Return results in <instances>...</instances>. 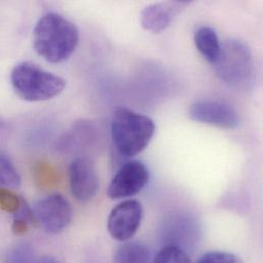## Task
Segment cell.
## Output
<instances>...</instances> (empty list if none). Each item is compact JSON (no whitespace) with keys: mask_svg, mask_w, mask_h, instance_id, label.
Wrapping results in <instances>:
<instances>
[{"mask_svg":"<svg viewBox=\"0 0 263 263\" xmlns=\"http://www.w3.org/2000/svg\"><path fill=\"white\" fill-rule=\"evenodd\" d=\"M149 248L142 242H124L114 255V263H152Z\"/></svg>","mask_w":263,"mask_h":263,"instance_id":"obj_12","label":"cell"},{"mask_svg":"<svg viewBox=\"0 0 263 263\" xmlns=\"http://www.w3.org/2000/svg\"><path fill=\"white\" fill-rule=\"evenodd\" d=\"M79 38L76 25L55 12L41 16L33 30L35 51L52 64L67 61L77 48Z\"/></svg>","mask_w":263,"mask_h":263,"instance_id":"obj_1","label":"cell"},{"mask_svg":"<svg viewBox=\"0 0 263 263\" xmlns=\"http://www.w3.org/2000/svg\"><path fill=\"white\" fill-rule=\"evenodd\" d=\"M148 180V169L141 161H128L113 176L108 187V196L112 200L130 198L140 193Z\"/></svg>","mask_w":263,"mask_h":263,"instance_id":"obj_6","label":"cell"},{"mask_svg":"<svg viewBox=\"0 0 263 263\" xmlns=\"http://www.w3.org/2000/svg\"><path fill=\"white\" fill-rule=\"evenodd\" d=\"M156 130L154 121L124 107L114 111L111 132L117 151L125 157L140 154L152 140Z\"/></svg>","mask_w":263,"mask_h":263,"instance_id":"obj_3","label":"cell"},{"mask_svg":"<svg viewBox=\"0 0 263 263\" xmlns=\"http://www.w3.org/2000/svg\"><path fill=\"white\" fill-rule=\"evenodd\" d=\"M37 263H61L59 259H57L55 257L51 256V255H45L41 258H39L37 260Z\"/></svg>","mask_w":263,"mask_h":263,"instance_id":"obj_20","label":"cell"},{"mask_svg":"<svg viewBox=\"0 0 263 263\" xmlns=\"http://www.w3.org/2000/svg\"><path fill=\"white\" fill-rule=\"evenodd\" d=\"M24 199L7 187L0 186V208L7 212L15 214L24 203Z\"/></svg>","mask_w":263,"mask_h":263,"instance_id":"obj_16","label":"cell"},{"mask_svg":"<svg viewBox=\"0 0 263 263\" xmlns=\"http://www.w3.org/2000/svg\"><path fill=\"white\" fill-rule=\"evenodd\" d=\"M3 263H37V260L30 245L18 244L7 250Z\"/></svg>","mask_w":263,"mask_h":263,"instance_id":"obj_15","label":"cell"},{"mask_svg":"<svg viewBox=\"0 0 263 263\" xmlns=\"http://www.w3.org/2000/svg\"><path fill=\"white\" fill-rule=\"evenodd\" d=\"M21 184V177L9 157L0 148V186L16 189Z\"/></svg>","mask_w":263,"mask_h":263,"instance_id":"obj_14","label":"cell"},{"mask_svg":"<svg viewBox=\"0 0 263 263\" xmlns=\"http://www.w3.org/2000/svg\"><path fill=\"white\" fill-rule=\"evenodd\" d=\"M196 263H244L236 254L226 251H210L203 254Z\"/></svg>","mask_w":263,"mask_h":263,"instance_id":"obj_17","label":"cell"},{"mask_svg":"<svg viewBox=\"0 0 263 263\" xmlns=\"http://www.w3.org/2000/svg\"><path fill=\"white\" fill-rule=\"evenodd\" d=\"M143 217L142 205L137 200H126L111 211L108 218V232L119 242H128L137 233Z\"/></svg>","mask_w":263,"mask_h":263,"instance_id":"obj_7","label":"cell"},{"mask_svg":"<svg viewBox=\"0 0 263 263\" xmlns=\"http://www.w3.org/2000/svg\"><path fill=\"white\" fill-rule=\"evenodd\" d=\"M11 86L18 98L26 102H44L60 96L66 81L31 62L15 65L10 73Z\"/></svg>","mask_w":263,"mask_h":263,"instance_id":"obj_2","label":"cell"},{"mask_svg":"<svg viewBox=\"0 0 263 263\" xmlns=\"http://www.w3.org/2000/svg\"><path fill=\"white\" fill-rule=\"evenodd\" d=\"M192 120L218 128L234 129L238 127L240 119L237 111L231 105L220 101H199L189 110Z\"/></svg>","mask_w":263,"mask_h":263,"instance_id":"obj_8","label":"cell"},{"mask_svg":"<svg viewBox=\"0 0 263 263\" xmlns=\"http://www.w3.org/2000/svg\"><path fill=\"white\" fill-rule=\"evenodd\" d=\"M29 223H31V222L24 218L14 217L12 226H11V231L15 236H23L28 232Z\"/></svg>","mask_w":263,"mask_h":263,"instance_id":"obj_19","label":"cell"},{"mask_svg":"<svg viewBox=\"0 0 263 263\" xmlns=\"http://www.w3.org/2000/svg\"><path fill=\"white\" fill-rule=\"evenodd\" d=\"M32 211L35 224L48 234L63 232L73 219L71 204L60 194H52L39 200Z\"/></svg>","mask_w":263,"mask_h":263,"instance_id":"obj_5","label":"cell"},{"mask_svg":"<svg viewBox=\"0 0 263 263\" xmlns=\"http://www.w3.org/2000/svg\"><path fill=\"white\" fill-rule=\"evenodd\" d=\"M152 263H192V260L179 244L169 243L156 254Z\"/></svg>","mask_w":263,"mask_h":263,"instance_id":"obj_13","label":"cell"},{"mask_svg":"<svg viewBox=\"0 0 263 263\" xmlns=\"http://www.w3.org/2000/svg\"><path fill=\"white\" fill-rule=\"evenodd\" d=\"M72 195L81 203L93 199L100 189V179L95 163L87 157L75 159L69 169Z\"/></svg>","mask_w":263,"mask_h":263,"instance_id":"obj_9","label":"cell"},{"mask_svg":"<svg viewBox=\"0 0 263 263\" xmlns=\"http://www.w3.org/2000/svg\"><path fill=\"white\" fill-rule=\"evenodd\" d=\"M185 4L187 2L174 1L147 5L140 13V24L146 31L161 33L170 26L173 17Z\"/></svg>","mask_w":263,"mask_h":263,"instance_id":"obj_10","label":"cell"},{"mask_svg":"<svg viewBox=\"0 0 263 263\" xmlns=\"http://www.w3.org/2000/svg\"><path fill=\"white\" fill-rule=\"evenodd\" d=\"M195 45L203 58L214 65L221 51V43L215 30L208 26L199 28L194 36Z\"/></svg>","mask_w":263,"mask_h":263,"instance_id":"obj_11","label":"cell"},{"mask_svg":"<svg viewBox=\"0 0 263 263\" xmlns=\"http://www.w3.org/2000/svg\"><path fill=\"white\" fill-rule=\"evenodd\" d=\"M36 176L37 181L41 184L49 183L53 180V173L50 170L48 166H45V164H40L36 170Z\"/></svg>","mask_w":263,"mask_h":263,"instance_id":"obj_18","label":"cell"},{"mask_svg":"<svg viewBox=\"0 0 263 263\" xmlns=\"http://www.w3.org/2000/svg\"><path fill=\"white\" fill-rule=\"evenodd\" d=\"M213 66L217 76L235 87L246 86L254 74L252 51L247 43L239 39H230L221 45L220 55Z\"/></svg>","mask_w":263,"mask_h":263,"instance_id":"obj_4","label":"cell"}]
</instances>
